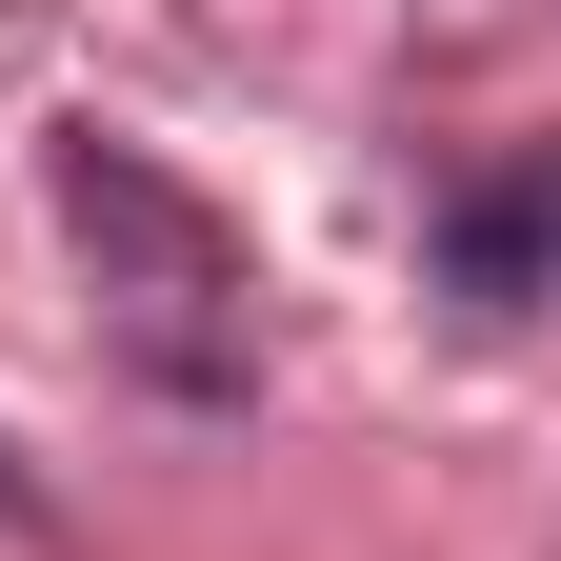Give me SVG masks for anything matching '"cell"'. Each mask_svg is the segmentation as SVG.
<instances>
[{
  "label": "cell",
  "instance_id": "6da1fadb",
  "mask_svg": "<svg viewBox=\"0 0 561 561\" xmlns=\"http://www.w3.org/2000/svg\"><path fill=\"white\" fill-rule=\"evenodd\" d=\"M442 280H461L481 321H541L561 301V140H522V161H481L442 201Z\"/></svg>",
  "mask_w": 561,
  "mask_h": 561
},
{
  "label": "cell",
  "instance_id": "7a4b0ae2",
  "mask_svg": "<svg viewBox=\"0 0 561 561\" xmlns=\"http://www.w3.org/2000/svg\"><path fill=\"white\" fill-rule=\"evenodd\" d=\"M41 522H60V502H41V461L0 442V541H41Z\"/></svg>",
  "mask_w": 561,
  "mask_h": 561
}]
</instances>
